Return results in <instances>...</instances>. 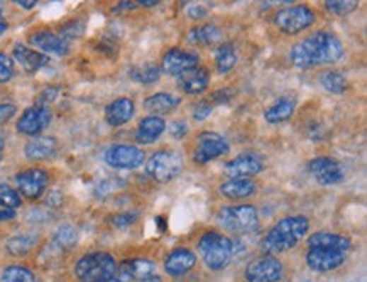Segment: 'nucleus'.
Listing matches in <instances>:
<instances>
[{"label":"nucleus","instance_id":"f257e3e1","mask_svg":"<svg viewBox=\"0 0 367 282\" xmlns=\"http://www.w3.org/2000/svg\"><path fill=\"white\" fill-rule=\"evenodd\" d=\"M344 58V46L335 34L318 31L293 46L289 59L296 68L308 69L339 63Z\"/></svg>","mask_w":367,"mask_h":282},{"label":"nucleus","instance_id":"f03ea898","mask_svg":"<svg viewBox=\"0 0 367 282\" xmlns=\"http://www.w3.org/2000/svg\"><path fill=\"white\" fill-rule=\"evenodd\" d=\"M308 218H305L301 215L281 218L267 232V235L262 238V250L266 254L274 255L293 249L308 233Z\"/></svg>","mask_w":367,"mask_h":282},{"label":"nucleus","instance_id":"7ed1b4c3","mask_svg":"<svg viewBox=\"0 0 367 282\" xmlns=\"http://www.w3.org/2000/svg\"><path fill=\"white\" fill-rule=\"evenodd\" d=\"M200 249L202 257H204L206 267L211 271H222L231 264L232 255H234V244L226 235L219 232H206L200 238Z\"/></svg>","mask_w":367,"mask_h":282},{"label":"nucleus","instance_id":"20e7f679","mask_svg":"<svg viewBox=\"0 0 367 282\" xmlns=\"http://www.w3.org/2000/svg\"><path fill=\"white\" fill-rule=\"evenodd\" d=\"M117 266L110 254L95 252L78 260L75 266V274L80 282H105L115 277Z\"/></svg>","mask_w":367,"mask_h":282},{"label":"nucleus","instance_id":"39448f33","mask_svg":"<svg viewBox=\"0 0 367 282\" xmlns=\"http://www.w3.org/2000/svg\"><path fill=\"white\" fill-rule=\"evenodd\" d=\"M217 221L220 227L234 233H250L257 228L259 216L256 206L252 205H237L226 206L217 213Z\"/></svg>","mask_w":367,"mask_h":282},{"label":"nucleus","instance_id":"423d86ee","mask_svg":"<svg viewBox=\"0 0 367 282\" xmlns=\"http://www.w3.org/2000/svg\"><path fill=\"white\" fill-rule=\"evenodd\" d=\"M183 158L176 151L163 149L151 155L146 164V172L158 183H170L183 171Z\"/></svg>","mask_w":367,"mask_h":282},{"label":"nucleus","instance_id":"0eeeda50","mask_svg":"<svg viewBox=\"0 0 367 282\" xmlns=\"http://www.w3.org/2000/svg\"><path fill=\"white\" fill-rule=\"evenodd\" d=\"M274 24L284 34H298L315 24V12L306 6L283 8L274 16Z\"/></svg>","mask_w":367,"mask_h":282},{"label":"nucleus","instance_id":"6e6552de","mask_svg":"<svg viewBox=\"0 0 367 282\" xmlns=\"http://www.w3.org/2000/svg\"><path fill=\"white\" fill-rule=\"evenodd\" d=\"M308 171L313 180L322 186L339 184L345 177L342 164L334 158H328V155H318V158L310 160Z\"/></svg>","mask_w":367,"mask_h":282},{"label":"nucleus","instance_id":"1a4fd4ad","mask_svg":"<svg viewBox=\"0 0 367 282\" xmlns=\"http://www.w3.org/2000/svg\"><path fill=\"white\" fill-rule=\"evenodd\" d=\"M283 264L273 255L257 257L245 267V281L247 282H278L283 277Z\"/></svg>","mask_w":367,"mask_h":282},{"label":"nucleus","instance_id":"9d476101","mask_svg":"<svg viewBox=\"0 0 367 282\" xmlns=\"http://www.w3.org/2000/svg\"><path fill=\"white\" fill-rule=\"evenodd\" d=\"M228 153H231V146L220 134L202 132L198 136V147L193 154V160L197 164H206Z\"/></svg>","mask_w":367,"mask_h":282},{"label":"nucleus","instance_id":"9b49d317","mask_svg":"<svg viewBox=\"0 0 367 282\" xmlns=\"http://www.w3.org/2000/svg\"><path fill=\"white\" fill-rule=\"evenodd\" d=\"M120 282H161L154 262L148 259L124 260L119 267Z\"/></svg>","mask_w":367,"mask_h":282},{"label":"nucleus","instance_id":"f8f14e48","mask_svg":"<svg viewBox=\"0 0 367 282\" xmlns=\"http://www.w3.org/2000/svg\"><path fill=\"white\" fill-rule=\"evenodd\" d=\"M144 153L136 146L117 144L105 153V163L114 169H137L144 164Z\"/></svg>","mask_w":367,"mask_h":282},{"label":"nucleus","instance_id":"ddd939ff","mask_svg":"<svg viewBox=\"0 0 367 282\" xmlns=\"http://www.w3.org/2000/svg\"><path fill=\"white\" fill-rule=\"evenodd\" d=\"M51 119H53V114H51L49 107H29L25 108L24 114L17 120V130L24 134V136H37V134L47 129V125L51 124Z\"/></svg>","mask_w":367,"mask_h":282},{"label":"nucleus","instance_id":"4468645a","mask_svg":"<svg viewBox=\"0 0 367 282\" xmlns=\"http://www.w3.org/2000/svg\"><path fill=\"white\" fill-rule=\"evenodd\" d=\"M16 183L17 188H19V191L25 198L36 199L46 191L47 183H49V175H47V171H45V169L40 168L28 169V171L19 172L16 176Z\"/></svg>","mask_w":367,"mask_h":282},{"label":"nucleus","instance_id":"2eb2a0df","mask_svg":"<svg viewBox=\"0 0 367 282\" xmlns=\"http://www.w3.org/2000/svg\"><path fill=\"white\" fill-rule=\"evenodd\" d=\"M198 64H200L198 54L175 47V49H170L163 56L161 69L164 73H168V75L178 78L183 73L190 71V69L198 68Z\"/></svg>","mask_w":367,"mask_h":282},{"label":"nucleus","instance_id":"dca6fc26","mask_svg":"<svg viewBox=\"0 0 367 282\" xmlns=\"http://www.w3.org/2000/svg\"><path fill=\"white\" fill-rule=\"evenodd\" d=\"M264 169L262 159L254 153H244L223 164V171L231 177L256 176Z\"/></svg>","mask_w":367,"mask_h":282},{"label":"nucleus","instance_id":"f3484780","mask_svg":"<svg viewBox=\"0 0 367 282\" xmlns=\"http://www.w3.org/2000/svg\"><path fill=\"white\" fill-rule=\"evenodd\" d=\"M345 262V254L339 250L310 249L306 254V264L317 272H330L339 269Z\"/></svg>","mask_w":367,"mask_h":282},{"label":"nucleus","instance_id":"a211bd4d","mask_svg":"<svg viewBox=\"0 0 367 282\" xmlns=\"http://www.w3.org/2000/svg\"><path fill=\"white\" fill-rule=\"evenodd\" d=\"M29 42L37 49H41L42 53L54 54V56H66L70 53V45L68 41H64L62 36L58 34L49 33V31H40L33 34L29 37Z\"/></svg>","mask_w":367,"mask_h":282},{"label":"nucleus","instance_id":"6ab92c4d","mask_svg":"<svg viewBox=\"0 0 367 282\" xmlns=\"http://www.w3.org/2000/svg\"><path fill=\"white\" fill-rule=\"evenodd\" d=\"M180 88L188 95H200L204 93L210 85V73L206 68H193L190 71L183 73L178 78Z\"/></svg>","mask_w":367,"mask_h":282},{"label":"nucleus","instance_id":"aec40b11","mask_svg":"<svg viewBox=\"0 0 367 282\" xmlns=\"http://www.w3.org/2000/svg\"><path fill=\"white\" fill-rule=\"evenodd\" d=\"M197 264V255L188 249H176L164 260V271L173 277L187 274Z\"/></svg>","mask_w":367,"mask_h":282},{"label":"nucleus","instance_id":"412c9836","mask_svg":"<svg viewBox=\"0 0 367 282\" xmlns=\"http://www.w3.org/2000/svg\"><path fill=\"white\" fill-rule=\"evenodd\" d=\"M134 114H136V105H134V102L131 98L122 97L114 100V102L107 105L105 120L112 127H120V125L127 124L134 117Z\"/></svg>","mask_w":367,"mask_h":282},{"label":"nucleus","instance_id":"4be33fe9","mask_svg":"<svg viewBox=\"0 0 367 282\" xmlns=\"http://www.w3.org/2000/svg\"><path fill=\"white\" fill-rule=\"evenodd\" d=\"M310 249H328V250H339L347 252L352 247L351 238L339 235V233L330 232H317L308 238Z\"/></svg>","mask_w":367,"mask_h":282},{"label":"nucleus","instance_id":"5701e85b","mask_svg":"<svg viewBox=\"0 0 367 282\" xmlns=\"http://www.w3.org/2000/svg\"><path fill=\"white\" fill-rule=\"evenodd\" d=\"M164 130H166V122H164L161 117H144L136 130V141L139 144H153V142H156L163 136Z\"/></svg>","mask_w":367,"mask_h":282},{"label":"nucleus","instance_id":"b1692460","mask_svg":"<svg viewBox=\"0 0 367 282\" xmlns=\"http://www.w3.org/2000/svg\"><path fill=\"white\" fill-rule=\"evenodd\" d=\"M25 158L29 160H46L58 153V141L53 137H36L24 147Z\"/></svg>","mask_w":367,"mask_h":282},{"label":"nucleus","instance_id":"393cba45","mask_svg":"<svg viewBox=\"0 0 367 282\" xmlns=\"http://www.w3.org/2000/svg\"><path fill=\"white\" fill-rule=\"evenodd\" d=\"M12 53H14L16 61L29 73L37 71V69H41L49 63V58L46 54H42L36 49H31V47H28L25 45H21V42H17Z\"/></svg>","mask_w":367,"mask_h":282},{"label":"nucleus","instance_id":"a878e982","mask_svg":"<svg viewBox=\"0 0 367 282\" xmlns=\"http://www.w3.org/2000/svg\"><path fill=\"white\" fill-rule=\"evenodd\" d=\"M296 110V100L291 97H281L278 98L276 102L264 112V120L267 124L276 125L286 122L293 117Z\"/></svg>","mask_w":367,"mask_h":282},{"label":"nucleus","instance_id":"bb28decb","mask_svg":"<svg viewBox=\"0 0 367 282\" xmlns=\"http://www.w3.org/2000/svg\"><path fill=\"white\" fill-rule=\"evenodd\" d=\"M256 183L252 180H247V177H234V180H228L223 184H220V193L228 199L249 198L256 193Z\"/></svg>","mask_w":367,"mask_h":282},{"label":"nucleus","instance_id":"cd10ccee","mask_svg":"<svg viewBox=\"0 0 367 282\" xmlns=\"http://www.w3.org/2000/svg\"><path fill=\"white\" fill-rule=\"evenodd\" d=\"M181 98L175 97V95H170V93H156V95H151L144 100V108L148 112H153V114H159V115H164L168 114V112L175 110L176 107L180 105Z\"/></svg>","mask_w":367,"mask_h":282},{"label":"nucleus","instance_id":"c85d7f7f","mask_svg":"<svg viewBox=\"0 0 367 282\" xmlns=\"http://www.w3.org/2000/svg\"><path fill=\"white\" fill-rule=\"evenodd\" d=\"M220 37H222V31H220V28H217V25H214V24L193 28L188 34L190 42H193V45H200V46L214 45V42L220 41Z\"/></svg>","mask_w":367,"mask_h":282},{"label":"nucleus","instance_id":"c756f323","mask_svg":"<svg viewBox=\"0 0 367 282\" xmlns=\"http://www.w3.org/2000/svg\"><path fill=\"white\" fill-rule=\"evenodd\" d=\"M237 64V51L234 45L231 42H226V45H220L215 51V66H217V71L226 75V73L232 71L234 66Z\"/></svg>","mask_w":367,"mask_h":282},{"label":"nucleus","instance_id":"7c9ffc66","mask_svg":"<svg viewBox=\"0 0 367 282\" xmlns=\"http://www.w3.org/2000/svg\"><path fill=\"white\" fill-rule=\"evenodd\" d=\"M129 76H131V80L136 81V83H142V85L156 83L159 78H161V68L153 63L139 64V66H132L129 69Z\"/></svg>","mask_w":367,"mask_h":282},{"label":"nucleus","instance_id":"2f4dec72","mask_svg":"<svg viewBox=\"0 0 367 282\" xmlns=\"http://www.w3.org/2000/svg\"><path fill=\"white\" fill-rule=\"evenodd\" d=\"M322 85L327 92L340 95L347 88V78L339 69H330V71H325L322 75Z\"/></svg>","mask_w":367,"mask_h":282},{"label":"nucleus","instance_id":"473e14b6","mask_svg":"<svg viewBox=\"0 0 367 282\" xmlns=\"http://www.w3.org/2000/svg\"><path fill=\"white\" fill-rule=\"evenodd\" d=\"M54 244L62 247V249H73L78 244V232L71 225H63V227L56 230Z\"/></svg>","mask_w":367,"mask_h":282},{"label":"nucleus","instance_id":"72a5a7b5","mask_svg":"<svg viewBox=\"0 0 367 282\" xmlns=\"http://www.w3.org/2000/svg\"><path fill=\"white\" fill-rule=\"evenodd\" d=\"M0 282H36V277H34L33 271H29V269L12 266L4 271Z\"/></svg>","mask_w":367,"mask_h":282},{"label":"nucleus","instance_id":"f704fd0d","mask_svg":"<svg viewBox=\"0 0 367 282\" xmlns=\"http://www.w3.org/2000/svg\"><path fill=\"white\" fill-rule=\"evenodd\" d=\"M34 244H36V238H33L29 235H19V237L11 238V240L7 242V250H8V254H12V255H24L33 249Z\"/></svg>","mask_w":367,"mask_h":282},{"label":"nucleus","instance_id":"c9c22d12","mask_svg":"<svg viewBox=\"0 0 367 282\" xmlns=\"http://www.w3.org/2000/svg\"><path fill=\"white\" fill-rule=\"evenodd\" d=\"M21 205H23L21 194L8 184H0V206L16 210V208H19Z\"/></svg>","mask_w":367,"mask_h":282},{"label":"nucleus","instance_id":"e433bc0d","mask_svg":"<svg viewBox=\"0 0 367 282\" xmlns=\"http://www.w3.org/2000/svg\"><path fill=\"white\" fill-rule=\"evenodd\" d=\"M359 4L356 0H327L325 7L328 12L335 16H345V14H351L352 11H356Z\"/></svg>","mask_w":367,"mask_h":282},{"label":"nucleus","instance_id":"4c0bfd02","mask_svg":"<svg viewBox=\"0 0 367 282\" xmlns=\"http://www.w3.org/2000/svg\"><path fill=\"white\" fill-rule=\"evenodd\" d=\"M14 76V61L6 53H0V83H7Z\"/></svg>","mask_w":367,"mask_h":282},{"label":"nucleus","instance_id":"58836bf2","mask_svg":"<svg viewBox=\"0 0 367 282\" xmlns=\"http://www.w3.org/2000/svg\"><path fill=\"white\" fill-rule=\"evenodd\" d=\"M81 34H83V24H81L80 20H73V23L66 24L62 29V37L64 41H68V39H73V37H78Z\"/></svg>","mask_w":367,"mask_h":282},{"label":"nucleus","instance_id":"ea45409f","mask_svg":"<svg viewBox=\"0 0 367 282\" xmlns=\"http://www.w3.org/2000/svg\"><path fill=\"white\" fill-rule=\"evenodd\" d=\"M168 130H170V136L173 139H176V141H181V139H183L188 134L190 127H188L187 122H183V120H175V122L170 124V129H168Z\"/></svg>","mask_w":367,"mask_h":282},{"label":"nucleus","instance_id":"a19ab883","mask_svg":"<svg viewBox=\"0 0 367 282\" xmlns=\"http://www.w3.org/2000/svg\"><path fill=\"white\" fill-rule=\"evenodd\" d=\"M211 110H214V107H211L209 102H200L195 107V112H193V119L198 120V122H202V120L209 119L211 115Z\"/></svg>","mask_w":367,"mask_h":282},{"label":"nucleus","instance_id":"79ce46f5","mask_svg":"<svg viewBox=\"0 0 367 282\" xmlns=\"http://www.w3.org/2000/svg\"><path fill=\"white\" fill-rule=\"evenodd\" d=\"M139 218V213H136V211H127V213H120L117 216H114V225H117V227H129V225H132L134 221Z\"/></svg>","mask_w":367,"mask_h":282},{"label":"nucleus","instance_id":"37998d69","mask_svg":"<svg viewBox=\"0 0 367 282\" xmlns=\"http://www.w3.org/2000/svg\"><path fill=\"white\" fill-rule=\"evenodd\" d=\"M16 115V107L12 103H0V125H4Z\"/></svg>","mask_w":367,"mask_h":282},{"label":"nucleus","instance_id":"c03bdc74","mask_svg":"<svg viewBox=\"0 0 367 282\" xmlns=\"http://www.w3.org/2000/svg\"><path fill=\"white\" fill-rule=\"evenodd\" d=\"M59 90L58 88H46L45 92L40 95V98H37V103L36 105H41V107H47V103L53 102V100L58 97Z\"/></svg>","mask_w":367,"mask_h":282},{"label":"nucleus","instance_id":"a18cd8bd","mask_svg":"<svg viewBox=\"0 0 367 282\" xmlns=\"http://www.w3.org/2000/svg\"><path fill=\"white\" fill-rule=\"evenodd\" d=\"M232 97H234V92H232V90H228V88L219 90V92H215L214 95H211L214 102H217V103H227Z\"/></svg>","mask_w":367,"mask_h":282},{"label":"nucleus","instance_id":"49530a36","mask_svg":"<svg viewBox=\"0 0 367 282\" xmlns=\"http://www.w3.org/2000/svg\"><path fill=\"white\" fill-rule=\"evenodd\" d=\"M188 17L193 20L204 19L206 17V8L204 6H192L188 8Z\"/></svg>","mask_w":367,"mask_h":282},{"label":"nucleus","instance_id":"de8ad7c7","mask_svg":"<svg viewBox=\"0 0 367 282\" xmlns=\"http://www.w3.org/2000/svg\"><path fill=\"white\" fill-rule=\"evenodd\" d=\"M16 216V210H11V208H4L0 206V221H7L12 220Z\"/></svg>","mask_w":367,"mask_h":282},{"label":"nucleus","instance_id":"09e8293b","mask_svg":"<svg viewBox=\"0 0 367 282\" xmlns=\"http://www.w3.org/2000/svg\"><path fill=\"white\" fill-rule=\"evenodd\" d=\"M17 6H21V7H23V8H34V7H36V0H29V2H28V0H17Z\"/></svg>","mask_w":367,"mask_h":282},{"label":"nucleus","instance_id":"8fccbe9b","mask_svg":"<svg viewBox=\"0 0 367 282\" xmlns=\"http://www.w3.org/2000/svg\"><path fill=\"white\" fill-rule=\"evenodd\" d=\"M141 6H146V7H153V6H158L156 0H142V2H139Z\"/></svg>","mask_w":367,"mask_h":282},{"label":"nucleus","instance_id":"3c124183","mask_svg":"<svg viewBox=\"0 0 367 282\" xmlns=\"http://www.w3.org/2000/svg\"><path fill=\"white\" fill-rule=\"evenodd\" d=\"M7 28H8V25H7L6 20H4V19H0V36H2V34L7 31Z\"/></svg>","mask_w":367,"mask_h":282},{"label":"nucleus","instance_id":"603ef678","mask_svg":"<svg viewBox=\"0 0 367 282\" xmlns=\"http://www.w3.org/2000/svg\"><path fill=\"white\" fill-rule=\"evenodd\" d=\"M4 151H6V141L0 137V160H2V158H4Z\"/></svg>","mask_w":367,"mask_h":282},{"label":"nucleus","instance_id":"864d4df0","mask_svg":"<svg viewBox=\"0 0 367 282\" xmlns=\"http://www.w3.org/2000/svg\"><path fill=\"white\" fill-rule=\"evenodd\" d=\"M105 282H120V279H119V277H112V279L105 281Z\"/></svg>","mask_w":367,"mask_h":282},{"label":"nucleus","instance_id":"5fc2aeb1","mask_svg":"<svg viewBox=\"0 0 367 282\" xmlns=\"http://www.w3.org/2000/svg\"><path fill=\"white\" fill-rule=\"evenodd\" d=\"M0 19H2V6H0Z\"/></svg>","mask_w":367,"mask_h":282}]
</instances>
